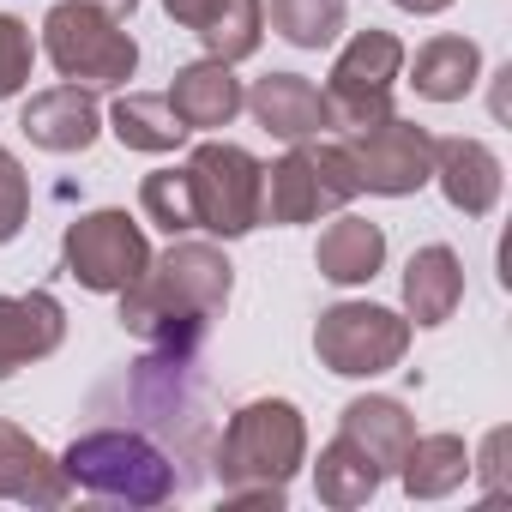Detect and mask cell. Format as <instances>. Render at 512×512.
<instances>
[{
	"mask_svg": "<svg viewBox=\"0 0 512 512\" xmlns=\"http://www.w3.org/2000/svg\"><path fill=\"white\" fill-rule=\"evenodd\" d=\"M235 284V266L211 241H175L163 260H151L127 290H121V326L169 356H193L211 320L223 314Z\"/></svg>",
	"mask_w": 512,
	"mask_h": 512,
	"instance_id": "6da1fadb",
	"label": "cell"
},
{
	"mask_svg": "<svg viewBox=\"0 0 512 512\" xmlns=\"http://www.w3.org/2000/svg\"><path fill=\"white\" fill-rule=\"evenodd\" d=\"M308 458V422L290 398H253L217 440V482L229 506H284L290 476Z\"/></svg>",
	"mask_w": 512,
	"mask_h": 512,
	"instance_id": "7a4b0ae2",
	"label": "cell"
},
{
	"mask_svg": "<svg viewBox=\"0 0 512 512\" xmlns=\"http://www.w3.org/2000/svg\"><path fill=\"white\" fill-rule=\"evenodd\" d=\"M61 470L73 488L97 494V500H121V506H163L181 488L175 458L139 434V428H91L61 452Z\"/></svg>",
	"mask_w": 512,
	"mask_h": 512,
	"instance_id": "3957f363",
	"label": "cell"
},
{
	"mask_svg": "<svg viewBox=\"0 0 512 512\" xmlns=\"http://www.w3.org/2000/svg\"><path fill=\"white\" fill-rule=\"evenodd\" d=\"M187 199H193V229L235 241L247 229H260V199H266V169L253 151L229 145V139H205L187 163Z\"/></svg>",
	"mask_w": 512,
	"mask_h": 512,
	"instance_id": "277c9868",
	"label": "cell"
},
{
	"mask_svg": "<svg viewBox=\"0 0 512 512\" xmlns=\"http://www.w3.org/2000/svg\"><path fill=\"white\" fill-rule=\"evenodd\" d=\"M43 49H49L55 73L67 85H85V91L127 85L133 67H139V43L121 31V19H109L91 0H61V7H49Z\"/></svg>",
	"mask_w": 512,
	"mask_h": 512,
	"instance_id": "5b68a950",
	"label": "cell"
},
{
	"mask_svg": "<svg viewBox=\"0 0 512 512\" xmlns=\"http://www.w3.org/2000/svg\"><path fill=\"white\" fill-rule=\"evenodd\" d=\"M356 163L344 139H302L266 169L260 223H314L326 211H344L356 199Z\"/></svg>",
	"mask_w": 512,
	"mask_h": 512,
	"instance_id": "8992f818",
	"label": "cell"
},
{
	"mask_svg": "<svg viewBox=\"0 0 512 512\" xmlns=\"http://www.w3.org/2000/svg\"><path fill=\"white\" fill-rule=\"evenodd\" d=\"M404 73V43L392 31H356L344 43V55L332 61V85H326V109H332V127L338 133H356V127H374L392 115V85Z\"/></svg>",
	"mask_w": 512,
	"mask_h": 512,
	"instance_id": "52a82bcc",
	"label": "cell"
},
{
	"mask_svg": "<svg viewBox=\"0 0 512 512\" xmlns=\"http://www.w3.org/2000/svg\"><path fill=\"white\" fill-rule=\"evenodd\" d=\"M314 350H320V362H326L332 374H344V380H374V374H386V368L404 362V350H410V320H398V314L380 308V302H338V308L320 314Z\"/></svg>",
	"mask_w": 512,
	"mask_h": 512,
	"instance_id": "ba28073f",
	"label": "cell"
},
{
	"mask_svg": "<svg viewBox=\"0 0 512 512\" xmlns=\"http://www.w3.org/2000/svg\"><path fill=\"white\" fill-rule=\"evenodd\" d=\"M61 253H67V272H73L85 290H97V296H121V290L151 266L145 229H139L127 211H115V205L85 211L79 223H67Z\"/></svg>",
	"mask_w": 512,
	"mask_h": 512,
	"instance_id": "9c48e42d",
	"label": "cell"
},
{
	"mask_svg": "<svg viewBox=\"0 0 512 512\" xmlns=\"http://www.w3.org/2000/svg\"><path fill=\"white\" fill-rule=\"evenodd\" d=\"M344 151L356 163V187L362 193L404 199L422 181H434V133L416 127V121H404V115H386L374 127L344 133Z\"/></svg>",
	"mask_w": 512,
	"mask_h": 512,
	"instance_id": "30bf717a",
	"label": "cell"
},
{
	"mask_svg": "<svg viewBox=\"0 0 512 512\" xmlns=\"http://www.w3.org/2000/svg\"><path fill=\"white\" fill-rule=\"evenodd\" d=\"M241 109H253V121H260L272 139H284V145H302V139L332 133L326 91L308 85L302 73H272V79H260V85L241 97Z\"/></svg>",
	"mask_w": 512,
	"mask_h": 512,
	"instance_id": "8fae6325",
	"label": "cell"
},
{
	"mask_svg": "<svg viewBox=\"0 0 512 512\" xmlns=\"http://www.w3.org/2000/svg\"><path fill=\"white\" fill-rule=\"evenodd\" d=\"M67 338V314L49 290L31 296H0V380H13L19 368L55 356Z\"/></svg>",
	"mask_w": 512,
	"mask_h": 512,
	"instance_id": "7c38bea8",
	"label": "cell"
},
{
	"mask_svg": "<svg viewBox=\"0 0 512 512\" xmlns=\"http://www.w3.org/2000/svg\"><path fill=\"white\" fill-rule=\"evenodd\" d=\"M19 127H25V139H31L37 151L73 157V151H85V145L97 139L103 115H97V103H91L85 85H55V91H37V97L25 103Z\"/></svg>",
	"mask_w": 512,
	"mask_h": 512,
	"instance_id": "4fadbf2b",
	"label": "cell"
},
{
	"mask_svg": "<svg viewBox=\"0 0 512 512\" xmlns=\"http://www.w3.org/2000/svg\"><path fill=\"white\" fill-rule=\"evenodd\" d=\"M434 181L464 217H488L500 205V157L482 139H434Z\"/></svg>",
	"mask_w": 512,
	"mask_h": 512,
	"instance_id": "5bb4252c",
	"label": "cell"
},
{
	"mask_svg": "<svg viewBox=\"0 0 512 512\" xmlns=\"http://www.w3.org/2000/svg\"><path fill=\"white\" fill-rule=\"evenodd\" d=\"M73 482L61 470V458H49L25 428L0 422V500L19 506H67Z\"/></svg>",
	"mask_w": 512,
	"mask_h": 512,
	"instance_id": "9a60e30c",
	"label": "cell"
},
{
	"mask_svg": "<svg viewBox=\"0 0 512 512\" xmlns=\"http://www.w3.org/2000/svg\"><path fill=\"white\" fill-rule=\"evenodd\" d=\"M169 103H175V115H181V127L187 133H211V127H229L235 115H241V79L229 73V61H193V67H181L175 73V85L163 91Z\"/></svg>",
	"mask_w": 512,
	"mask_h": 512,
	"instance_id": "2e32d148",
	"label": "cell"
},
{
	"mask_svg": "<svg viewBox=\"0 0 512 512\" xmlns=\"http://www.w3.org/2000/svg\"><path fill=\"white\" fill-rule=\"evenodd\" d=\"M464 302V266L452 247H416L410 266H404V308L416 326H446Z\"/></svg>",
	"mask_w": 512,
	"mask_h": 512,
	"instance_id": "e0dca14e",
	"label": "cell"
},
{
	"mask_svg": "<svg viewBox=\"0 0 512 512\" xmlns=\"http://www.w3.org/2000/svg\"><path fill=\"white\" fill-rule=\"evenodd\" d=\"M338 434H350V440L380 464V476H386V470L404 464V452H410V440H416V416H410L398 398H350L344 416H338Z\"/></svg>",
	"mask_w": 512,
	"mask_h": 512,
	"instance_id": "ac0fdd59",
	"label": "cell"
},
{
	"mask_svg": "<svg viewBox=\"0 0 512 512\" xmlns=\"http://www.w3.org/2000/svg\"><path fill=\"white\" fill-rule=\"evenodd\" d=\"M476 73H482V49L470 37H428L410 61V85L416 97L428 103H458L476 91Z\"/></svg>",
	"mask_w": 512,
	"mask_h": 512,
	"instance_id": "d6986e66",
	"label": "cell"
},
{
	"mask_svg": "<svg viewBox=\"0 0 512 512\" xmlns=\"http://www.w3.org/2000/svg\"><path fill=\"white\" fill-rule=\"evenodd\" d=\"M470 470L476 464H470V452H464L458 434H416L410 452H404V464H398L410 500H446V494H458L470 482Z\"/></svg>",
	"mask_w": 512,
	"mask_h": 512,
	"instance_id": "ffe728a7",
	"label": "cell"
},
{
	"mask_svg": "<svg viewBox=\"0 0 512 512\" xmlns=\"http://www.w3.org/2000/svg\"><path fill=\"white\" fill-rule=\"evenodd\" d=\"M314 266H320V278H332V284H368V278L386 266V235H380V223H368V217H338V223L320 235V247H314Z\"/></svg>",
	"mask_w": 512,
	"mask_h": 512,
	"instance_id": "44dd1931",
	"label": "cell"
},
{
	"mask_svg": "<svg viewBox=\"0 0 512 512\" xmlns=\"http://www.w3.org/2000/svg\"><path fill=\"white\" fill-rule=\"evenodd\" d=\"M109 127H115V139H121L127 151H151V157H163V151H175V145L187 139V127H181V115H175V103H169L163 91H133V97H121V103L109 109Z\"/></svg>",
	"mask_w": 512,
	"mask_h": 512,
	"instance_id": "7402d4cb",
	"label": "cell"
},
{
	"mask_svg": "<svg viewBox=\"0 0 512 512\" xmlns=\"http://www.w3.org/2000/svg\"><path fill=\"white\" fill-rule=\"evenodd\" d=\"M314 488H320L326 506L350 512V506H362V500L380 488V464H374L350 434H338V440L320 452V464H314Z\"/></svg>",
	"mask_w": 512,
	"mask_h": 512,
	"instance_id": "603a6c76",
	"label": "cell"
},
{
	"mask_svg": "<svg viewBox=\"0 0 512 512\" xmlns=\"http://www.w3.org/2000/svg\"><path fill=\"white\" fill-rule=\"evenodd\" d=\"M260 37H266V7H260V0H217V7L199 19L205 55L211 61H229V67L260 49Z\"/></svg>",
	"mask_w": 512,
	"mask_h": 512,
	"instance_id": "cb8c5ba5",
	"label": "cell"
},
{
	"mask_svg": "<svg viewBox=\"0 0 512 512\" xmlns=\"http://www.w3.org/2000/svg\"><path fill=\"white\" fill-rule=\"evenodd\" d=\"M272 31L296 49H326L344 31V0H272Z\"/></svg>",
	"mask_w": 512,
	"mask_h": 512,
	"instance_id": "d4e9b609",
	"label": "cell"
},
{
	"mask_svg": "<svg viewBox=\"0 0 512 512\" xmlns=\"http://www.w3.org/2000/svg\"><path fill=\"white\" fill-rule=\"evenodd\" d=\"M139 205H145V217H151L157 229H169V235H187V229H193V199H187V175H181V169L145 175Z\"/></svg>",
	"mask_w": 512,
	"mask_h": 512,
	"instance_id": "484cf974",
	"label": "cell"
},
{
	"mask_svg": "<svg viewBox=\"0 0 512 512\" xmlns=\"http://www.w3.org/2000/svg\"><path fill=\"white\" fill-rule=\"evenodd\" d=\"M31 55H37L31 49V25L13 19V13H0V103L31 85Z\"/></svg>",
	"mask_w": 512,
	"mask_h": 512,
	"instance_id": "4316f807",
	"label": "cell"
},
{
	"mask_svg": "<svg viewBox=\"0 0 512 512\" xmlns=\"http://www.w3.org/2000/svg\"><path fill=\"white\" fill-rule=\"evenodd\" d=\"M25 223H31V181H25V163L0 145V247H7Z\"/></svg>",
	"mask_w": 512,
	"mask_h": 512,
	"instance_id": "83f0119b",
	"label": "cell"
},
{
	"mask_svg": "<svg viewBox=\"0 0 512 512\" xmlns=\"http://www.w3.org/2000/svg\"><path fill=\"white\" fill-rule=\"evenodd\" d=\"M392 7H404V13H416V19H428V13H446L452 0H392Z\"/></svg>",
	"mask_w": 512,
	"mask_h": 512,
	"instance_id": "f1b7e54d",
	"label": "cell"
},
{
	"mask_svg": "<svg viewBox=\"0 0 512 512\" xmlns=\"http://www.w3.org/2000/svg\"><path fill=\"white\" fill-rule=\"evenodd\" d=\"M91 7H103V13H109V19H127V13H133V7H139V0H91Z\"/></svg>",
	"mask_w": 512,
	"mask_h": 512,
	"instance_id": "f546056e",
	"label": "cell"
}]
</instances>
